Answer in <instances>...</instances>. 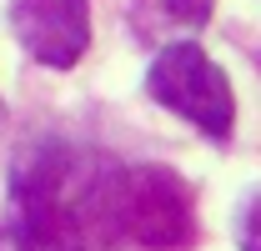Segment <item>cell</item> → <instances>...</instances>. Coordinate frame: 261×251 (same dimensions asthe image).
<instances>
[{
    "mask_svg": "<svg viewBox=\"0 0 261 251\" xmlns=\"http://www.w3.org/2000/svg\"><path fill=\"white\" fill-rule=\"evenodd\" d=\"M146 91L156 95L166 111H176L181 121H191L201 136H211V141H226L231 136V121H236L231 81L221 76V65L211 61L201 45H191V40L166 45L161 56L151 61Z\"/></svg>",
    "mask_w": 261,
    "mask_h": 251,
    "instance_id": "1",
    "label": "cell"
},
{
    "mask_svg": "<svg viewBox=\"0 0 261 251\" xmlns=\"http://www.w3.org/2000/svg\"><path fill=\"white\" fill-rule=\"evenodd\" d=\"M121 216H126L130 236L151 251H181L191 241V191L171 166H141L130 171L126 191H121Z\"/></svg>",
    "mask_w": 261,
    "mask_h": 251,
    "instance_id": "2",
    "label": "cell"
},
{
    "mask_svg": "<svg viewBox=\"0 0 261 251\" xmlns=\"http://www.w3.org/2000/svg\"><path fill=\"white\" fill-rule=\"evenodd\" d=\"M10 31L31 61L70 70L91 45V5L86 0H10Z\"/></svg>",
    "mask_w": 261,
    "mask_h": 251,
    "instance_id": "3",
    "label": "cell"
},
{
    "mask_svg": "<svg viewBox=\"0 0 261 251\" xmlns=\"http://www.w3.org/2000/svg\"><path fill=\"white\" fill-rule=\"evenodd\" d=\"M156 5H161V15L171 26H186V31H201L216 10V0H156Z\"/></svg>",
    "mask_w": 261,
    "mask_h": 251,
    "instance_id": "4",
    "label": "cell"
},
{
    "mask_svg": "<svg viewBox=\"0 0 261 251\" xmlns=\"http://www.w3.org/2000/svg\"><path fill=\"white\" fill-rule=\"evenodd\" d=\"M241 246H246V251H261V196H251L246 211H241Z\"/></svg>",
    "mask_w": 261,
    "mask_h": 251,
    "instance_id": "5",
    "label": "cell"
}]
</instances>
